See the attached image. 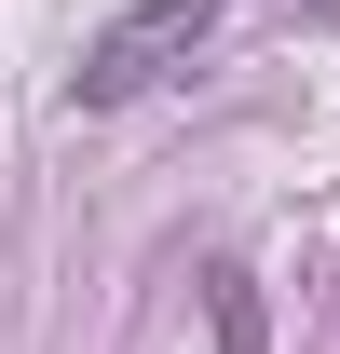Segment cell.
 <instances>
[{
	"label": "cell",
	"mask_w": 340,
	"mask_h": 354,
	"mask_svg": "<svg viewBox=\"0 0 340 354\" xmlns=\"http://www.w3.org/2000/svg\"><path fill=\"white\" fill-rule=\"evenodd\" d=\"M205 300H218V354H258V341H272V313H258V286H245L232 259L205 272Z\"/></svg>",
	"instance_id": "cell-2"
},
{
	"label": "cell",
	"mask_w": 340,
	"mask_h": 354,
	"mask_svg": "<svg viewBox=\"0 0 340 354\" xmlns=\"http://www.w3.org/2000/svg\"><path fill=\"white\" fill-rule=\"evenodd\" d=\"M218 28H232V0H136V14H109L82 41V82L68 95H82V109H123V95H150L164 68H191Z\"/></svg>",
	"instance_id": "cell-1"
}]
</instances>
